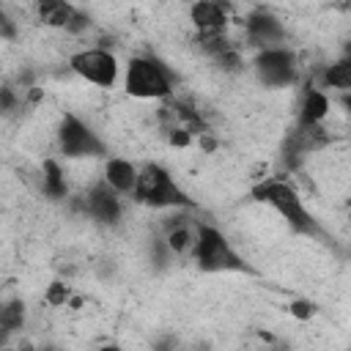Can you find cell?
Wrapping results in <instances>:
<instances>
[{
	"mask_svg": "<svg viewBox=\"0 0 351 351\" xmlns=\"http://www.w3.org/2000/svg\"><path fill=\"white\" fill-rule=\"evenodd\" d=\"M252 197L258 203H266L271 206L282 219L285 225L293 230V233H302V236H321V225L315 222V217L307 211V206L302 203L299 192L285 181V178H261L255 186H252Z\"/></svg>",
	"mask_w": 351,
	"mask_h": 351,
	"instance_id": "cell-1",
	"label": "cell"
},
{
	"mask_svg": "<svg viewBox=\"0 0 351 351\" xmlns=\"http://www.w3.org/2000/svg\"><path fill=\"white\" fill-rule=\"evenodd\" d=\"M132 197L148 208H192L195 200L176 184V178L170 176L167 167H162L159 162H145L140 167L137 176V186L132 192Z\"/></svg>",
	"mask_w": 351,
	"mask_h": 351,
	"instance_id": "cell-2",
	"label": "cell"
},
{
	"mask_svg": "<svg viewBox=\"0 0 351 351\" xmlns=\"http://www.w3.org/2000/svg\"><path fill=\"white\" fill-rule=\"evenodd\" d=\"M192 258L200 271L206 274H222V271H241V274H255V269L233 250L228 236L211 225H197V239Z\"/></svg>",
	"mask_w": 351,
	"mask_h": 351,
	"instance_id": "cell-3",
	"label": "cell"
},
{
	"mask_svg": "<svg viewBox=\"0 0 351 351\" xmlns=\"http://www.w3.org/2000/svg\"><path fill=\"white\" fill-rule=\"evenodd\" d=\"M123 90L132 99H173V77L162 60L134 55L123 71Z\"/></svg>",
	"mask_w": 351,
	"mask_h": 351,
	"instance_id": "cell-4",
	"label": "cell"
},
{
	"mask_svg": "<svg viewBox=\"0 0 351 351\" xmlns=\"http://www.w3.org/2000/svg\"><path fill=\"white\" fill-rule=\"evenodd\" d=\"M58 148L63 156L69 159H96V156H107V145L104 140L74 112H66L58 123Z\"/></svg>",
	"mask_w": 351,
	"mask_h": 351,
	"instance_id": "cell-5",
	"label": "cell"
},
{
	"mask_svg": "<svg viewBox=\"0 0 351 351\" xmlns=\"http://www.w3.org/2000/svg\"><path fill=\"white\" fill-rule=\"evenodd\" d=\"M255 77L266 85V88H288L296 82V55L282 44V47H269V49H258L255 60H252Z\"/></svg>",
	"mask_w": 351,
	"mask_h": 351,
	"instance_id": "cell-6",
	"label": "cell"
},
{
	"mask_svg": "<svg viewBox=\"0 0 351 351\" xmlns=\"http://www.w3.org/2000/svg\"><path fill=\"white\" fill-rule=\"evenodd\" d=\"M69 66L77 77H82L90 85L112 88L118 82V60L107 49H80L69 58Z\"/></svg>",
	"mask_w": 351,
	"mask_h": 351,
	"instance_id": "cell-7",
	"label": "cell"
},
{
	"mask_svg": "<svg viewBox=\"0 0 351 351\" xmlns=\"http://www.w3.org/2000/svg\"><path fill=\"white\" fill-rule=\"evenodd\" d=\"M33 8L44 27H55L66 33H82L90 27V16L82 14L69 0H33Z\"/></svg>",
	"mask_w": 351,
	"mask_h": 351,
	"instance_id": "cell-8",
	"label": "cell"
},
{
	"mask_svg": "<svg viewBox=\"0 0 351 351\" xmlns=\"http://www.w3.org/2000/svg\"><path fill=\"white\" fill-rule=\"evenodd\" d=\"M244 38L255 49H269V47H282L285 44V25L280 22L277 14L266 8H255L244 19Z\"/></svg>",
	"mask_w": 351,
	"mask_h": 351,
	"instance_id": "cell-9",
	"label": "cell"
},
{
	"mask_svg": "<svg viewBox=\"0 0 351 351\" xmlns=\"http://www.w3.org/2000/svg\"><path fill=\"white\" fill-rule=\"evenodd\" d=\"M85 214L90 219H96L99 225H118L121 222V214H123V206H121V192L107 181H96L88 195H85Z\"/></svg>",
	"mask_w": 351,
	"mask_h": 351,
	"instance_id": "cell-10",
	"label": "cell"
},
{
	"mask_svg": "<svg viewBox=\"0 0 351 351\" xmlns=\"http://www.w3.org/2000/svg\"><path fill=\"white\" fill-rule=\"evenodd\" d=\"M228 19H230V0H192L189 3V22L195 25L197 36L225 33Z\"/></svg>",
	"mask_w": 351,
	"mask_h": 351,
	"instance_id": "cell-11",
	"label": "cell"
},
{
	"mask_svg": "<svg viewBox=\"0 0 351 351\" xmlns=\"http://www.w3.org/2000/svg\"><path fill=\"white\" fill-rule=\"evenodd\" d=\"M137 176H140V167L134 162L121 159V156H110L104 162V176L101 178H107L121 195H129L137 186Z\"/></svg>",
	"mask_w": 351,
	"mask_h": 351,
	"instance_id": "cell-12",
	"label": "cell"
},
{
	"mask_svg": "<svg viewBox=\"0 0 351 351\" xmlns=\"http://www.w3.org/2000/svg\"><path fill=\"white\" fill-rule=\"evenodd\" d=\"M165 228H167V239H165V244L170 247V252H173V255H186V252H192V250H195L197 228H192V225H189V222H184L181 217H178V219H173V217H170V222H167Z\"/></svg>",
	"mask_w": 351,
	"mask_h": 351,
	"instance_id": "cell-13",
	"label": "cell"
},
{
	"mask_svg": "<svg viewBox=\"0 0 351 351\" xmlns=\"http://www.w3.org/2000/svg\"><path fill=\"white\" fill-rule=\"evenodd\" d=\"M329 115V96L321 88H307L299 104V121L302 123H324Z\"/></svg>",
	"mask_w": 351,
	"mask_h": 351,
	"instance_id": "cell-14",
	"label": "cell"
},
{
	"mask_svg": "<svg viewBox=\"0 0 351 351\" xmlns=\"http://www.w3.org/2000/svg\"><path fill=\"white\" fill-rule=\"evenodd\" d=\"M44 195L49 200H63L69 195L66 173L55 159H44Z\"/></svg>",
	"mask_w": 351,
	"mask_h": 351,
	"instance_id": "cell-15",
	"label": "cell"
},
{
	"mask_svg": "<svg viewBox=\"0 0 351 351\" xmlns=\"http://www.w3.org/2000/svg\"><path fill=\"white\" fill-rule=\"evenodd\" d=\"M321 82H324V88H337L340 93L343 90H351V60L340 55L335 63H329L324 69Z\"/></svg>",
	"mask_w": 351,
	"mask_h": 351,
	"instance_id": "cell-16",
	"label": "cell"
},
{
	"mask_svg": "<svg viewBox=\"0 0 351 351\" xmlns=\"http://www.w3.org/2000/svg\"><path fill=\"white\" fill-rule=\"evenodd\" d=\"M22 324H25V302H19V299L5 302V304L0 307V326H3V332L11 335V332H16Z\"/></svg>",
	"mask_w": 351,
	"mask_h": 351,
	"instance_id": "cell-17",
	"label": "cell"
},
{
	"mask_svg": "<svg viewBox=\"0 0 351 351\" xmlns=\"http://www.w3.org/2000/svg\"><path fill=\"white\" fill-rule=\"evenodd\" d=\"M69 299H71V288L63 280H52L44 291V302L49 307H63V304H69Z\"/></svg>",
	"mask_w": 351,
	"mask_h": 351,
	"instance_id": "cell-18",
	"label": "cell"
},
{
	"mask_svg": "<svg viewBox=\"0 0 351 351\" xmlns=\"http://www.w3.org/2000/svg\"><path fill=\"white\" fill-rule=\"evenodd\" d=\"M192 132L186 129V126H178V123H173V126H167V143L173 145V148H186L189 143H192Z\"/></svg>",
	"mask_w": 351,
	"mask_h": 351,
	"instance_id": "cell-19",
	"label": "cell"
},
{
	"mask_svg": "<svg viewBox=\"0 0 351 351\" xmlns=\"http://www.w3.org/2000/svg\"><path fill=\"white\" fill-rule=\"evenodd\" d=\"M288 313H291L296 321H310V318L318 313V307H315L313 302H307V299H293L291 307H288Z\"/></svg>",
	"mask_w": 351,
	"mask_h": 351,
	"instance_id": "cell-20",
	"label": "cell"
},
{
	"mask_svg": "<svg viewBox=\"0 0 351 351\" xmlns=\"http://www.w3.org/2000/svg\"><path fill=\"white\" fill-rule=\"evenodd\" d=\"M340 104H343V110L348 112V123H351V90H343V93H340Z\"/></svg>",
	"mask_w": 351,
	"mask_h": 351,
	"instance_id": "cell-21",
	"label": "cell"
},
{
	"mask_svg": "<svg viewBox=\"0 0 351 351\" xmlns=\"http://www.w3.org/2000/svg\"><path fill=\"white\" fill-rule=\"evenodd\" d=\"M14 107V93H11V88H3V110L8 112Z\"/></svg>",
	"mask_w": 351,
	"mask_h": 351,
	"instance_id": "cell-22",
	"label": "cell"
},
{
	"mask_svg": "<svg viewBox=\"0 0 351 351\" xmlns=\"http://www.w3.org/2000/svg\"><path fill=\"white\" fill-rule=\"evenodd\" d=\"M343 58H348V60H351V41H346V44H343Z\"/></svg>",
	"mask_w": 351,
	"mask_h": 351,
	"instance_id": "cell-23",
	"label": "cell"
},
{
	"mask_svg": "<svg viewBox=\"0 0 351 351\" xmlns=\"http://www.w3.org/2000/svg\"><path fill=\"white\" fill-rule=\"evenodd\" d=\"M348 219H351V214H348Z\"/></svg>",
	"mask_w": 351,
	"mask_h": 351,
	"instance_id": "cell-24",
	"label": "cell"
},
{
	"mask_svg": "<svg viewBox=\"0 0 351 351\" xmlns=\"http://www.w3.org/2000/svg\"><path fill=\"white\" fill-rule=\"evenodd\" d=\"M186 3H192V0H186Z\"/></svg>",
	"mask_w": 351,
	"mask_h": 351,
	"instance_id": "cell-25",
	"label": "cell"
}]
</instances>
